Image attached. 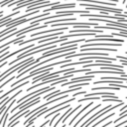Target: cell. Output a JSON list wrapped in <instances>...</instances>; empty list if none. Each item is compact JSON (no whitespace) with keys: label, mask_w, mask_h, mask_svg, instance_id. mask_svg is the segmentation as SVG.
I'll return each instance as SVG.
<instances>
[{"label":"cell","mask_w":127,"mask_h":127,"mask_svg":"<svg viewBox=\"0 0 127 127\" xmlns=\"http://www.w3.org/2000/svg\"><path fill=\"white\" fill-rule=\"evenodd\" d=\"M81 7H86L88 10H99L100 12H114V13H122V9H119V8H110V7H107V6H95V5H92V4H89V3H80L79 4Z\"/></svg>","instance_id":"6da1fadb"},{"label":"cell","mask_w":127,"mask_h":127,"mask_svg":"<svg viewBox=\"0 0 127 127\" xmlns=\"http://www.w3.org/2000/svg\"><path fill=\"white\" fill-rule=\"evenodd\" d=\"M94 76L92 74H89V75H85V76H79V77H76V78H71V80L69 81H66L64 83H63V86H66V85H69V84H72V83H75V82H81V81H89L91 79H93Z\"/></svg>","instance_id":"7a4b0ae2"},{"label":"cell","mask_w":127,"mask_h":127,"mask_svg":"<svg viewBox=\"0 0 127 127\" xmlns=\"http://www.w3.org/2000/svg\"><path fill=\"white\" fill-rule=\"evenodd\" d=\"M72 7H75V4L74 3H70V4H64V5H55V6H52L51 8H47L44 10L45 13L47 12H50V11H55V10H60V9H64V8H72Z\"/></svg>","instance_id":"3957f363"},{"label":"cell","mask_w":127,"mask_h":127,"mask_svg":"<svg viewBox=\"0 0 127 127\" xmlns=\"http://www.w3.org/2000/svg\"><path fill=\"white\" fill-rule=\"evenodd\" d=\"M78 2H86V3H98V4H103L105 6H112V7H116L117 4L116 3H108V2H103V1H97V0H76Z\"/></svg>","instance_id":"277c9868"},{"label":"cell","mask_w":127,"mask_h":127,"mask_svg":"<svg viewBox=\"0 0 127 127\" xmlns=\"http://www.w3.org/2000/svg\"><path fill=\"white\" fill-rule=\"evenodd\" d=\"M88 52V51H107V52H117L116 49H108V48H83L81 49V52Z\"/></svg>","instance_id":"5b68a950"},{"label":"cell","mask_w":127,"mask_h":127,"mask_svg":"<svg viewBox=\"0 0 127 127\" xmlns=\"http://www.w3.org/2000/svg\"><path fill=\"white\" fill-rule=\"evenodd\" d=\"M100 106H101V103H99V104H97L96 106H94L93 108H91V109H90L89 111H87V112H86V113H85V114H84V115H83V116H82V117H81L80 119H78V120H77V122H76V123H75V124L73 125V127H76V126H77V125L79 124V122H81V121H82V120H83V119H84L85 117H87V115H89V114H90V113H91L92 111H94V110H96V109H97V108H99Z\"/></svg>","instance_id":"8992f818"},{"label":"cell","mask_w":127,"mask_h":127,"mask_svg":"<svg viewBox=\"0 0 127 127\" xmlns=\"http://www.w3.org/2000/svg\"><path fill=\"white\" fill-rule=\"evenodd\" d=\"M67 30V27H62V28H58V29H54V30H47V31H43V32H37L35 34H32L31 37H35L38 35H42V34H47V33H51V32H56V31H64Z\"/></svg>","instance_id":"52a82bcc"},{"label":"cell","mask_w":127,"mask_h":127,"mask_svg":"<svg viewBox=\"0 0 127 127\" xmlns=\"http://www.w3.org/2000/svg\"><path fill=\"white\" fill-rule=\"evenodd\" d=\"M92 104H93V102H89V103H88V104H87L85 107H83V108H82L80 111H78V112H77V114H76V115H75V116H74V117H73V118H72V119L69 121V125H71V123H73V121H74V120H75V119H76V118H77V117H78V116H79V115H80V114H81L83 111H85V110H86V109H87L89 106H91Z\"/></svg>","instance_id":"ba28073f"},{"label":"cell","mask_w":127,"mask_h":127,"mask_svg":"<svg viewBox=\"0 0 127 127\" xmlns=\"http://www.w3.org/2000/svg\"><path fill=\"white\" fill-rule=\"evenodd\" d=\"M69 107V105H65V106H64V107H62V108H58V109H55L56 111H52V112H50V113H48L46 116H45V119H48L51 115H53V114H55V113H58V112H60V111H62V110H64V109H66V108H68Z\"/></svg>","instance_id":"9c48e42d"},{"label":"cell","mask_w":127,"mask_h":127,"mask_svg":"<svg viewBox=\"0 0 127 127\" xmlns=\"http://www.w3.org/2000/svg\"><path fill=\"white\" fill-rule=\"evenodd\" d=\"M100 98L97 97V96H88V97H84V98H81L78 100V102H83V101H87V100H99Z\"/></svg>","instance_id":"30bf717a"},{"label":"cell","mask_w":127,"mask_h":127,"mask_svg":"<svg viewBox=\"0 0 127 127\" xmlns=\"http://www.w3.org/2000/svg\"><path fill=\"white\" fill-rule=\"evenodd\" d=\"M15 77H16V76H12V77H10L9 79H7L6 81H4V82H3V83H2L1 85H0V88H3V87H4V86H5V85H6L7 83H9V82H10V81H11L12 79H15Z\"/></svg>","instance_id":"8fae6325"},{"label":"cell","mask_w":127,"mask_h":127,"mask_svg":"<svg viewBox=\"0 0 127 127\" xmlns=\"http://www.w3.org/2000/svg\"><path fill=\"white\" fill-rule=\"evenodd\" d=\"M125 117H127V112H126V113H124V114H122L121 116H119V118H118V119H115V121H114V123H116V122H118V121H120L121 119H123V118H125Z\"/></svg>","instance_id":"7c38bea8"},{"label":"cell","mask_w":127,"mask_h":127,"mask_svg":"<svg viewBox=\"0 0 127 127\" xmlns=\"http://www.w3.org/2000/svg\"><path fill=\"white\" fill-rule=\"evenodd\" d=\"M58 116H59V113H58V114H56V115H55V116H54V117H53V118L50 120V122H49V125H50V127H52V125H53V123H54L55 119H56Z\"/></svg>","instance_id":"4fadbf2b"},{"label":"cell","mask_w":127,"mask_h":127,"mask_svg":"<svg viewBox=\"0 0 127 127\" xmlns=\"http://www.w3.org/2000/svg\"><path fill=\"white\" fill-rule=\"evenodd\" d=\"M86 93H87L86 91H80V92H76V93H74L73 96H76V95H79V94H86Z\"/></svg>","instance_id":"5bb4252c"},{"label":"cell","mask_w":127,"mask_h":127,"mask_svg":"<svg viewBox=\"0 0 127 127\" xmlns=\"http://www.w3.org/2000/svg\"><path fill=\"white\" fill-rule=\"evenodd\" d=\"M125 109H127V104H124V106H123V107H122V108L120 109V112H122V111H124Z\"/></svg>","instance_id":"9a60e30c"},{"label":"cell","mask_w":127,"mask_h":127,"mask_svg":"<svg viewBox=\"0 0 127 127\" xmlns=\"http://www.w3.org/2000/svg\"><path fill=\"white\" fill-rule=\"evenodd\" d=\"M124 127H127V125H126V126H124Z\"/></svg>","instance_id":"2e32d148"},{"label":"cell","mask_w":127,"mask_h":127,"mask_svg":"<svg viewBox=\"0 0 127 127\" xmlns=\"http://www.w3.org/2000/svg\"><path fill=\"white\" fill-rule=\"evenodd\" d=\"M126 82H127V80H126Z\"/></svg>","instance_id":"e0dca14e"}]
</instances>
